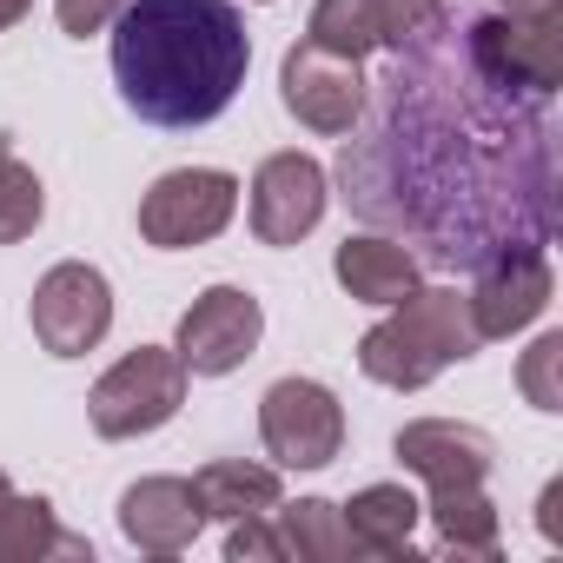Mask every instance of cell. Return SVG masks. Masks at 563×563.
<instances>
[{"instance_id": "cell-6", "label": "cell", "mask_w": 563, "mask_h": 563, "mask_svg": "<svg viewBox=\"0 0 563 563\" xmlns=\"http://www.w3.org/2000/svg\"><path fill=\"white\" fill-rule=\"evenodd\" d=\"M258 438L286 471H325L345 451V411L319 378H278L258 398Z\"/></svg>"}, {"instance_id": "cell-2", "label": "cell", "mask_w": 563, "mask_h": 563, "mask_svg": "<svg viewBox=\"0 0 563 563\" xmlns=\"http://www.w3.org/2000/svg\"><path fill=\"white\" fill-rule=\"evenodd\" d=\"M245 67L252 34L232 0H126L113 21V80L146 126L186 133L219 120Z\"/></svg>"}, {"instance_id": "cell-7", "label": "cell", "mask_w": 563, "mask_h": 563, "mask_svg": "<svg viewBox=\"0 0 563 563\" xmlns=\"http://www.w3.org/2000/svg\"><path fill=\"white\" fill-rule=\"evenodd\" d=\"M107 325H113V286L100 265L67 258L34 286V339L54 358H87L107 339Z\"/></svg>"}, {"instance_id": "cell-13", "label": "cell", "mask_w": 563, "mask_h": 563, "mask_svg": "<svg viewBox=\"0 0 563 563\" xmlns=\"http://www.w3.org/2000/svg\"><path fill=\"white\" fill-rule=\"evenodd\" d=\"M398 464L424 484H484L490 464H497V444L490 431L477 424H457V418H418L398 431Z\"/></svg>"}, {"instance_id": "cell-4", "label": "cell", "mask_w": 563, "mask_h": 563, "mask_svg": "<svg viewBox=\"0 0 563 563\" xmlns=\"http://www.w3.org/2000/svg\"><path fill=\"white\" fill-rule=\"evenodd\" d=\"M186 405V365L166 345H140L126 352L113 372H100V385L87 391L93 431L100 438H146L159 424H173Z\"/></svg>"}, {"instance_id": "cell-5", "label": "cell", "mask_w": 563, "mask_h": 563, "mask_svg": "<svg viewBox=\"0 0 563 563\" xmlns=\"http://www.w3.org/2000/svg\"><path fill=\"white\" fill-rule=\"evenodd\" d=\"M239 212V179L219 173V166H179V173H159L140 199V239L159 245V252H186V245H206L232 225Z\"/></svg>"}, {"instance_id": "cell-10", "label": "cell", "mask_w": 563, "mask_h": 563, "mask_svg": "<svg viewBox=\"0 0 563 563\" xmlns=\"http://www.w3.org/2000/svg\"><path fill=\"white\" fill-rule=\"evenodd\" d=\"M550 286H556V278H550L543 245H510V252L484 258L477 265V286L464 292L477 339H510V332L537 325L543 306H550Z\"/></svg>"}, {"instance_id": "cell-20", "label": "cell", "mask_w": 563, "mask_h": 563, "mask_svg": "<svg viewBox=\"0 0 563 563\" xmlns=\"http://www.w3.org/2000/svg\"><path fill=\"white\" fill-rule=\"evenodd\" d=\"M278 543H286V556H299V563H345V556H358L352 530H345V510L332 497L286 504L278 510Z\"/></svg>"}, {"instance_id": "cell-9", "label": "cell", "mask_w": 563, "mask_h": 563, "mask_svg": "<svg viewBox=\"0 0 563 563\" xmlns=\"http://www.w3.org/2000/svg\"><path fill=\"white\" fill-rule=\"evenodd\" d=\"M258 332H265L258 299L239 292V286H212V292H199L192 312L179 319L173 352H179V365H186L192 378H225V372H239V365L258 352Z\"/></svg>"}, {"instance_id": "cell-29", "label": "cell", "mask_w": 563, "mask_h": 563, "mask_svg": "<svg viewBox=\"0 0 563 563\" xmlns=\"http://www.w3.org/2000/svg\"><path fill=\"white\" fill-rule=\"evenodd\" d=\"M27 8H34V0H0V27H14V21H21Z\"/></svg>"}, {"instance_id": "cell-25", "label": "cell", "mask_w": 563, "mask_h": 563, "mask_svg": "<svg viewBox=\"0 0 563 563\" xmlns=\"http://www.w3.org/2000/svg\"><path fill=\"white\" fill-rule=\"evenodd\" d=\"M120 8H126V0H54V14H60V27H67L74 41L107 34V27L120 21Z\"/></svg>"}, {"instance_id": "cell-30", "label": "cell", "mask_w": 563, "mask_h": 563, "mask_svg": "<svg viewBox=\"0 0 563 563\" xmlns=\"http://www.w3.org/2000/svg\"><path fill=\"white\" fill-rule=\"evenodd\" d=\"M0 504H8V471H0Z\"/></svg>"}, {"instance_id": "cell-17", "label": "cell", "mask_w": 563, "mask_h": 563, "mask_svg": "<svg viewBox=\"0 0 563 563\" xmlns=\"http://www.w3.org/2000/svg\"><path fill=\"white\" fill-rule=\"evenodd\" d=\"M424 510L438 523V550L497 563V504L484 497V484H431Z\"/></svg>"}, {"instance_id": "cell-28", "label": "cell", "mask_w": 563, "mask_h": 563, "mask_svg": "<svg viewBox=\"0 0 563 563\" xmlns=\"http://www.w3.org/2000/svg\"><path fill=\"white\" fill-rule=\"evenodd\" d=\"M497 14H510V21H543V14H563V0H497Z\"/></svg>"}, {"instance_id": "cell-15", "label": "cell", "mask_w": 563, "mask_h": 563, "mask_svg": "<svg viewBox=\"0 0 563 563\" xmlns=\"http://www.w3.org/2000/svg\"><path fill=\"white\" fill-rule=\"evenodd\" d=\"M332 272H339V286H345L358 306H398L418 278H424V265H418L398 239H385V232L345 239V245L332 252Z\"/></svg>"}, {"instance_id": "cell-21", "label": "cell", "mask_w": 563, "mask_h": 563, "mask_svg": "<svg viewBox=\"0 0 563 563\" xmlns=\"http://www.w3.org/2000/svg\"><path fill=\"white\" fill-rule=\"evenodd\" d=\"M306 41L345 54V60H365L385 47V27H378V8L372 0H319L312 21H306Z\"/></svg>"}, {"instance_id": "cell-24", "label": "cell", "mask_w": 563, "mask_h": 563, "mask_svg": "<svg viewBox=\"0 0 563 563\" xmlns=\"http://www.w3.org/2000/svg\"><path fill=\"white\" fill-rule=\"evenodd\" d=\"M225 556L232 563H278V556H286V543H278V530H265V517H239L225 530Z\"/></svg>"}, {"instance_id": "cell-26", "label": "cell", "mask_w": 563, "mask_h": 563, "mask_svg": "<svg viewBox=\"0 0 563 563\" xmlns=\"http://www.w3.org/2000/svg\"><path fill=\"white\" fill-rule=\"evenodd\" d=\"M372 8H378V27H385V47H398L418 21H431L438 8H444V0H372Z\"/></svg>"}, {"instance_id": "cell-12", "label": "cell", "mask_w": 563, "mask_h": 563, "mask_svg": "<svg viewBox=\"0 0 563 563\" xmlns=\"http://www.w3.org/2000/svg\"><path fill=\"white\" fill-rule=\"evenodd\" d=\"M471 27H477L484 60H490L497 74H510L517 87H537V93H556V87H563V14L510 21V14L477 8Z\"/></svg>"}, {"instance_id": "cell-19", "label": "cell", "mask_w": 563, "mask_h": 563, "mask_svg": "<svg viewBox=\"0 0 563 563\" xmlns=\"http://www.w3.org/2000/svg\"><path fill=\"white\" fill-rule=\"evenodd\" d=\"M41 556H93L87 537H67L54 523L47 497H14L0 504V563H41Z\"/></svg>"}, {"instance_id": "cell-18", "label": "cell", "mask_w": 563, "mask_h": 563, "mask_svg": "<svg viewBox=\"0 0 563 563\" xmlns=\"http://www.w3.org/2000/svg\"><path fill=\"white\" fill-rule=\"evenodd\" d=\"M199 490V510L219 517V523H239V517H265L278 510V471L272 464H245V457H219L192 477Z\"/></svg>"}, {"instance_id": "cell-27", "label": "cell", "mask_w": 563, "mask_h": 563, "mask_svg": "<svg viewBox=\"0 0 563 563\" xmlns=\"http://www.w3.org/2000/svg\"><path fill=\"white\" fill-rule=\"evenodd\" d=\"M537 530H543V543H563V484H543V497H537Z\"/></svg>"}, {"instance_id": "cell-8", "label": "cell", "mask_w": 563, "mask_h": 563, "mask_svg": "<svg viewBox=\"0 0 563 563\" xmlns=\"http://www.w3.org/2000/svg\"><path fill=\"white\" fill-rule=\"evenodd\" d=\"M278 100L312 133H352V120L365 107V60H345L319 41H299L286 54V67H278Z\"/></svg>"}, {"instance_id": "cell-1", "label": "cell", "mask_w": 563, "mask_h": 563, "mask_svg": "<svg viewBox=\"0 0 563 563\" xmlns=\"http://www.w3.org/2000/svg\"><path fill=\"white\" fill-rule=\"evenodd\" d=\"M471 14L444 0L391 47L339 153L345 206L444 272H477L510 245H550L563 225L550 93L497 74Z\"/></svg>"}, {"instance_id": "cell-22", "label": "cell", "mask_w": 563, "mask_h": 563, "mask_svg": "<svg viewBox=\"0 0 563 563\" xmlns=\"http://www.w3.org/2000/svg\"><path fill=\"white\" fill-rule=\"evenodd\" d=\"M47 212V192L34 179V166H21L14 153H0V245H21Z\"/></svg>"}, {"instance_id": "cell-14", "label": "cell", "mask_w": 563, "mask_h": 563, "mask_svg": "<svg viewBox=\"0 0 563 563\" xmlns=\"http://www.w3.org/2000/svg\"><path fill=\"white\" fill-rule=\"evenodd\" d=\"M199 523H206V510H199V490L186 477H140L120 497V530H126L133 550L173 556L199 537Z\"/></svg>"}, {"instance_id": "cell-11", "label": "cell", "mask_w": 563, "mask_h": 563, "mask_svg": "<svg viewBox=\"0 0 563 563\" xmlns=\"http://www.w3.org/2000/svg\"><path fill=\"white\" fill-rule=\"evenodd\" d=\"M325 219V166L312 153H272L252 173V232L265 245H299Z\"/></svg>"}, {"instance_id": "cell-3", "label": "cell", "mask_w": 563, "mask_h": 563, "mask_svg": "<svg viewBox=\"0 0 563 563\" xmlns=\"http://www.w3.org/2000/svg\"><path fill=\"white\" fill-rule=\"evenodd\" d=\"M477 325H471V299L457 286H411L391 319H378L365 339H358V372L372 385H391V391H424L438 372L464 365L477 352Z\"/></svg>"}, {"instance_id": "cell-16", "label": "cell", "mask_w": 563, "mask_h": 563, "mask_svg": "<svg viewBox=\"0 0 563 563\" xmlns=\"http://www.w3.org/2000/svg\"><path fill=\"white\" fill-rule=\"evenodd\" d=\"M339 510H345V530H352V550L358 556H405L411 563V530H418L424 504L405 484H365Z\"/></svg>"}, {"instance_id": "cell-23", "label": "cell", "mask_w": 563, "mask_h": 563, "mask_svg": "<svg viewBox=\"0 0 563 563\" xmlns=\"http://www.w3.org/2000/svg\"><path fill=\"white\" fill-rule=\"evenodd\" d=\"M556 372H563V332H543V339L523 352V365H517V385H523V398H530L537 411H563Z\"/></svg>"}]
</instances>
